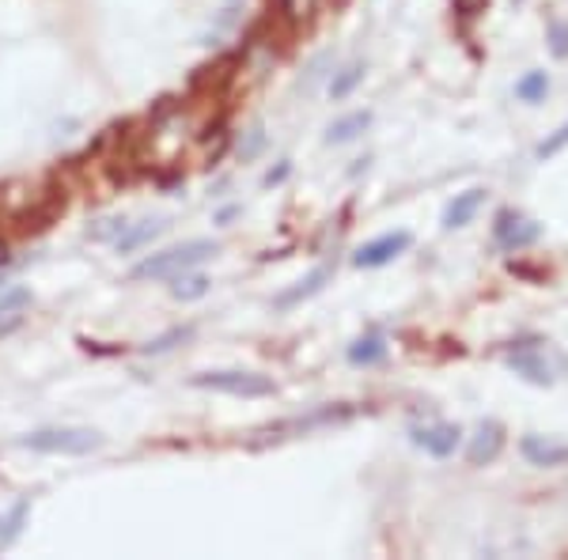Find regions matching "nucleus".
Masks as SVG:
<instances>
[{
    "label": "nucleus",
    "instance_id": "f8f14e48",
    "mask_svg": "<svg viewBox=\"0 0 568 560\" xmlns=\"http://www.w3.org/2000/svg\"><path fill=\"white\" fill-rule=\"evenodd\" d=\"M482 205H485V190H467V194H459V197H455V202L444 209V228H447V231L467 228V223L474 220Z\"/></svg>",
    "mask_w": 568,
    "mask_h": 560
},
{
    "label": "nucleus",
    "instance_id": "7ed1b4c3",
    "mask_svg": "<svg viewBox=\"0 0 568 560\" xmlns=\"http://www.w3.org/2000/svg\"><path fill=\"white\" fill-rule=\"evenodd\" d=\"M102 443H107V439L95 428H38L20 436V447L38 454H92L99 451Z\"/></svg>",
    "mask_w": 568,
    "mask_h": 560
},
{
    "label": "nucleus",
    "instance_id": "dca6fc26",
    "mask_svg": "<svg viewBox=\"0 0 568 560\" xmlns=\"http://www.w3.org/2000/svg\"><path fill=\"white\" fill-rule=\"evenodd\" d=\"M171 280H174V284H171V295H174V300H182V303L202 300V295L209 292V284H213L209 277L194 273V269H186V273H179V277H171Z\"/></svg>",
    "mask_w": 568,
    "mask_h": 560
},
{
    "label": "nucleus",
    "instance_id": "ddd939ff",
    "mask_svg": "<svg viewBox=\"0 0 568 560\" xmlns=\"http://www.w3.org/2000/svg\"><path fill=\"white\" fill-rule=\"evenodd\" d=\"M164 228H167L164 220H130V228L122 231V239L114 243V251H118V254L141 251L144 243H152L156 235H164Z\"/></svg>",
    "mask_w": 568,
    "mask_h": 560
},
{
    "label": "nucleus",
    "instance_id": "6e6552de",
    "mask_svg": "<svg viewBox=\"0 0 568 560\" xmlns=\"http://www.w3.org/2000/svg\"><path fill=\"white\" fill-rule=\"evenodd\" d=\"M500 447H504V428L497 421H485L482 428L474 431V439H470V451H467L470 466H485V462H493L500 454Z\"/></svg>",
    "mask_w": 568,
    "mask_h": 560
},
{
    "label": "nucleus",
    "instance_id": "20e7f679",
    "mask_svg": "<svg viewBox=\"0 0 568 560\" xmlns=\"http://www.w3.org/2000/svg\"><path fill=\"white\" fill-rule=\"evenodd\" d=\"M197 390H216V394L231 398H269L274 394V379L258 372H243V367H220V372H202L190 379Z\"/></svg>",
    "mask_w": 568,
    "mask_h": 560
},
{
    "label": "nucleus",
    "instance_id": "4468645a",
    "mask_svg": "<svg viewBox=\"0 0 568 560\" xmlns=\"http://www.w3.org/2000/svg\"><path fill=\"white\" fill-rule=\"evenodd\" d=\"M372 125V114L367 110H356V114H346V118H338V122L326 130V144H349V141H356L360 133Z\"/></svg>",
    "mask_w": 568,
    "mask_h": 560
},
{
    "label": "nucleus",
    "instance_id": "6ab92c4d",
    "mask_svg": "<svg viewBox=\"0 0 568 560\" xmlns=\"http://www.w3.org/2000/svg\"><path fill=\"white\" fill-rule=\"evenodd\" d=\"M125 228H130V220H125V216H107V220L95 223L87 235H92V243H110V246H114L118 239H122Z\"/></svg>",
    "mask_w": 568,
    "mask_h": 560
},
{
    "label": "nucleus",
    "instance_id": "423d86ee",
    "mask_svg": "<svg viewBox=\"0 0 568 560\" xmlns=\"http://www.w3.org/2000/svg\"><path fill=\"white\" fill-rule=\"evenodd\" d=\"M410 436H413V443L425 447V451L436 454V459H447V454H455V451H459V443H462V428H459V424H444V421L418 424Z\"/></svg>",
    "mask_w": 568,
    "mask_h": 560
},
{
    "label": "nucleus",
    "instance_id": "393cba45",
    "mask_svg": "<svg viewBox=\"0 0 568 560\" xmlns=\"http://www.w3.org/2000/svg\"><path fill=\"white\" fill-rule=\"evenodd\" d=\"M4 284H8V280H0V288H4Z\"/></svg>",
    "mask_w": 568,
    "mask_h": 560
},
{
    "label": "nucleus",
    "instance_id": "412c9836",
    "mask_svg": "<svg viewBox=\"0 0 568 560\" xmlns=\"http://www.w3.org/2000/svg\"><path fill=\"white\" fill-rule=\"evenodd\" d=\"M186 338H194V330H190V326H182V330H171V333H164V338L148 341L144 352H167V349H174L179 341H186Z\"/></svg>",
    "mask_w": 568,
    "mask_h": 560
},
{
    "label": "nucleus",
    "instance_id": "1a4fd4ad",
    "mask_svg": "<svg viewBox=\"0 0 568 560\" xmlns=\"http://www.w3.org/2000/svg\"><path fill=\"white\" fill-rule=\"evenodd\" d=\"M523 459L531 466H565L568 462V443L549 436H527L523 439Z\"/></svg>",
    "mask_w": 568,
    "mask_h": 560
},
{
    "label": "nucleus",
    "instance_id": "f3484780",
    "mask_svg": "<svg viewBox=\"0 0 568 560\" xmlns=\"http://www.w3.org/2000/svg\"><path fill=\"white\" fill-rule=\"evenodd\" d=\"M360 80H364V65H346V69L338 72V76L330 80V99H334V102H338V99H349Z\"/></svg>",
    "mask_w": 568,
    "mask_h": 560
},
{
    "label": "nucleus",
    "instance_id": "4be33fe9",
    "mask_svg": "<svg viewBox=\"0 0 568 560\" xmlns=\"http://www.w3.org/2000/svg\"><path fill=\"white\" fill-rule=\"evenodd\" d=\"M565 144H568V122H565L561 130H557V133H554V137H549V141H542V144H539V156H542V159L557 156V151H561Z\"/></svg>",
    "mask_w": 568,
    "mask_h": 560
},
{
    "label": "nucleus",
    "instance_id": "39448f33",
    "mask_svg": "<svg viewBox=\"0 0 568 560\" xmlns=\"http://www.w3.org/2000/svg\"><path fill=\"white\" fill-rule=\"evenodd\" d=\"M410 231H387V235H379V239H372V243H364L360 251L353 254V266L356 269H379V266H387V261H395L398 254H406L410 251Z\"/></svg>",
    "mask_w": 568,
    "mask_h": 560
},
{
    "label": "nucleus",
    "instance_id": "a211bd4d",
    "mask_svg": "<svg viewBox=\"0 0 568 560\" xmlns=\"http://www.w3.org/2000/svg\"><path fill=\"white\" fill-rule=\"evenodd\" d=\"M546 92H549V76H546V72H527V76L516 84V95H519L523 102L546 99Z\"/></svg>",
    "mask_w": 568,
    "mask_h": 560
},
{
    "label": "nucleus",
    "instance_id": "9b49d317",
    "mask_svg": "<svg viewBox=\"0 0 568 560\" xmlns=\"http://www.w3.org/2000/svg\"><path fill=\"white\" fill-rule=\"evenodd\" d=\"M334 277V269L330 266H318L315 273H307L303 280H295V288H288V292H281L277 295V307L281 311H288V307H295V303H303V300H311V295H318L326 288V280Z\"/></svg>",
    "mask_w": 568,
    "mask_h": 560
},
{
    "label": "nucleus",
    "instance_id": "5701e85b",
    "mask_svg": "<svg viewBox=\"0 0 568 560\" xmlns=\"http://www.w3.org/2000/svg\"><path fill=\"white\" fill-rule=\"evenodd\" d=\"M549 35H554V53H557V58H565V53H568V27L554 23V31H549Z\"/></svg>",
    "mask_w": 568,
    "mask_h": 560
},
{
    "label": "nucleus",
    "instance_id": "0eeeda50",
    "mask_svg": "<svg viewBox=\"0 0 568 560\" xmlns=\"http://www.w3.org/2000/svg\"><path fill=\"white\" fill-rule=\"evenodd\" d=\"M539 235H542L539 223L523 220L519 212H500L497 216V243L504 246V251H523V246H531Z\"/></svg>",
    "mask_w": 568,
    "mask_h": 560
},
{
    "label": "nucleus",
    "instance_id": "2eb2a0df",
    "mask_svg": "<svg viewBox=\"0 0 568 560\" xmlns=\"http://www.w3.org/2000/svg\"><path fill=\"white\" fill-rule=\"evenodd\" d=\"M27 515H31V500H15L12 508L0 515V549H8L20 538L23 526H27Z\"/></svg>",
    "mask_w": 568,
    "mask_h": 560
},
{
    "label": "nucleus",
    "instance_id": "f257e3e1",
    "mask_svg": "<svg viewBox=\"0 0 568 560\" xmlns=\"http://www.w3.org/2000/svg\"><path fill=\"white\" fill-rule=\"evenodd\" d=\"M504 364L519 375V379L534 382V387H554L568 375V356L549 341H519L516 349L504 356Z\"/></svg>",
    "mask_w": 568,
    "mask_h": 560
},
{
    "label": "nucleus",
    "instance_id": "b1692460",
    "mask_svg": "<svg viewBox=\"0 0 568 560\" xmlns=\"http://www.w3.org/2000/svg\"><path fill=\"white\" fill-rule=\"evenodd\" d=\"M0 266H8V246L0 243Z\"/></svg>",
    "mask_w": 568,
    "mask_h": 560
},
{
    "label": "nucleus",
    "instance_id": "aec40b11",
    "mask_svg": "<svg viewBox=\"0 0 568 560\" xmlns=\"http://www.w3.org/2000/svg\"><path fill=\"white\" fill-rule=\"evenodd\" d=\"M383 352H387V345H383L379 338H364L349 349V360H353V364H375V360H383Z\"/></svg>",
    "mask_w": 568,
    "mask_h": 560
},
{
    "label": "nucleus",
    "instance_id": "f03ea898",
    "mask_svg": "<svg viewBox=\"0 0 568 560\" xmlns=\"http://www.w3.org/2000/svg\"><path fill=\"white\" fill-rule=\"evenodd\" d=\"M216 254V243L213 239H190V243H179L171 251H159V254H148L137 269H133V280H171L186 269H197L202 261H209Z\"/></svg>",
    "mask_w": 568,
    "mask_h": 560
},
{
    "label": "nucleus",
    "instance_id": "9d476101",
    "mask_svg": "<svg viewBox=\"0 0 568 560\" xmlns=\"http://www.w3.org/2000/svg\"><path fill=\"white\" fill-rule=\"evenodd\" d=\"M31 307V292L23 284H4L0 288V338L12 333L23 322V311Z\"/></svg>",
    "mask_w": 568,
    "mask_h": 560
}]
</instances>
